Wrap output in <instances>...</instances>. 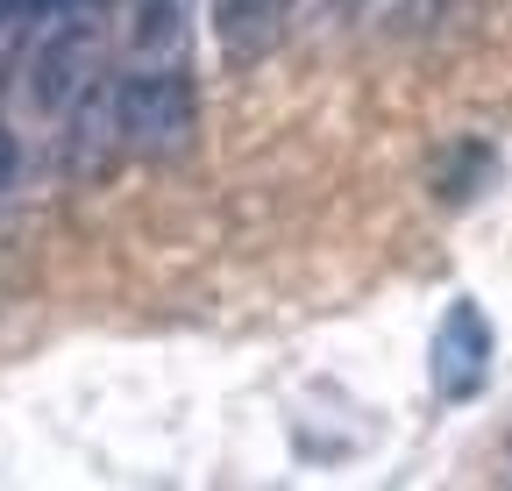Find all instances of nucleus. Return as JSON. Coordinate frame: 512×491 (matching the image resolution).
Returning <instances> with one entry per match:
<instances>
[{
	"label": "nucleus",
	"instance_id": "f257e3e1",
	"mask_svg": "<svg viewBox=\"0 0 512 491\" xmlns=\"http://www.w3.org/2000/svg\"><path fill=\"white\" fill-rule=\"evenodd\" d=\"M100 43H107V0H50V15L29 36V100L43 114H64L100 79Z\"/></svg>",
	"mask_w": 512,
	"mask_h": 491
},
{
	"label": "nucleus",
	"instance_id": "f03ea898",
	"mask_svg": "<svg viewBox=\"0 0 512 491\" xmlns=\"http://www.w3.org/2000/svg\"><path fill=\"white\" fill-rule=\"evenodd\" d=\"M114 107H121V150L136 157H178L192 143V79H185V57H136V72L114 79Z\"/></svg>",
	"mask_w": 512,
	"mask_h": 491
},
{
	"label": "nucleus",
	"instance_id": "7ed1b4c3",
	"mask_svg": "<svg viewBox=\"0 0 512 491\" xmlns=\"http://www.w3.org/2000/svg\"><path fill=\"white\" fill-rule=\"evenodd\" d=\"M427 378L441 399H477L484 378H491V321L477 299H456L434 328V349H427Z\"/></svg>",
	"mask_w": 512,
	"mask_h": 491
},
{
	"label": "nucleus",
	"instance_id": "20e7f679",
	"mask_svg": "<svg viewBox=\"0 0 512 491\" xmlns=\"http://www.w3.org/2000/svg\"><path fill=\"white\" fill-rule=\"evenodd\" d=\"M292 8H299V0H221V15H214L221 57H228V65H256V57H271L278 36H285V22H292Z\"/></svg>",
	"mask_w": 512,
	"mask_h": 491
},
{
	"label": "nucleus",
	"instance_id": "39448f33",
	"mask_svg": "<svg viewBox=\"0 0 512 491\" xmlns=\"http://www.w3.org/2000/svg\"><path fill=\"white\" fill-rule=\"evenodd\" d=\"M43 15H50V0H0V72H15L29 57V36Z\"/></svg>",
	"mask_w": 512,
	"mask_h": 491
},
{
	"label": "nucleus",
	"instance_id": "423d86ee",
	"mask_svg": "<svg viewBox=\"0 0 512 491\" xmlns=\"http://www.w3.org/2000/svg\"><path fill=\"white\" fill-rule=\"evenodd\" d=\"M8 186H15V136L0 129V193H8Z\"/></svg>",
	"mask_w": 512,
	"mask_h": 491
},
{
	"label": "nucleus",
	"instance_id": "0eeeda50",
	"mask_svg": "<svg viewBox=\"0 0 512 491\" xmlns=\"http://www.w3.org/2000/svg\"><path fill=\"white\" fill-rule=\"evenodd\" d=\"M185 8H192V0H185Z\"/></svg>",
	"mask_w": 512,
	"mask_h": 491
}]
</instances>
